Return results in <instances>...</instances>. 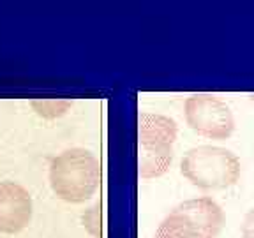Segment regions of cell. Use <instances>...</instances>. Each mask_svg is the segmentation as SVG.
Returning a JSON list of instances; mask_svg holds the SVG:
<instances>
[{"mask_svg": "<svg viewBox=\"0 0 254 238\" xmlns=\"http://www.w3.org/2000/svg\"><path fill=\"white\" fill-rule=\"evenodd\" d=\"M101 183V164L85 148H69L50 164V185L55 196L65 203L79 205L95 194Z\"/></svg>", "mask_w": 254, "mask_h": 238, "instance_id": "1", "label": "cell"}, {"mask_svg": "<svg viewBox=\"0 0 254 238\" xmlns=\"http://www.w3.org/2000/svg\"><path fill=\"white\" fill-rule=\"evenodd\" d=\"M240 159L228 148L201 145L186 152L180 173L194 187L203 190L230 189L240 178Z\"/></svg>", "mask_w": 254, "mask_h": 238, "instance_id": "2", "label": "cell"}, {"mask_svg": "<svg viewBox=\"0 0 254 238\" xmlns=\"http://www.w3.org/2000/svg\"><path fill=\"white\" fill-rule=\"evenodd\" d=\"M179 134V127L173 119L159 113H139V177L159 178L171 166L173 143Z\"/></svg>", "mask_w": 254, "mask_h": 238, "instance_id": "3", "label": "cell"}, {"mask_svg": "<svg viewBox=\"0 0 254 238\" xmlns=\"http://www.w3.org/2000/svg\"><path fill=\"white\" fill-rule=\"evenodd\" d=\"M187 125L208 139H228L235 131V119L230 106L214 94H192L184 104Z\"/></svg>", "mask_w": 254, "mask_h": 238, "instance_id": "4", "label": "cell"}, {"mask_svg": "<svg viewBox=\"0 0 254 238\" xmlns=\"http://www.w3.org/2000/svg\"><path fill=\"white\" fill-rule=\"evenodd\" d=\"M32 196L23 185L11 180L0 182V233L23 231L32 221Z\"/></svg>", "mask_w": 254, "mask_h": 238, "instance_id": "5", "label": "cell"}, {"mask_svg": "<svg viewBox=\"0 0 254 238\" xmlns=\"http://www.w3.org/2000/svg\"><path fill=\"white\" fill-rule=\"evenodd\" d=\"M171 212L186 219L199 238H217L226 222L222 208L210 196L187 199L179 206H175Z\"/></svg>", "mask_w": 254, "mask_h": 238, "instance_id": "6", "label": "cell"}, {"mask_svg": "<svg viewBox=\"0 0 254 238\" xmlns=\"http://www.w3.org/2000/svg\"><path fill=\"white\" fill-rule=\"evenodd\" d=\"M154 238H199L196 231L189 226V222L179 214L170 212L163 222L159 224Z\"/></svg>", "mask_w": 254, "mask_h": 238, "instance_id": "7", "label": "cell"}, {"mask_svg": "<svg viewBox=\"0 0 254 238\" xmlns=\"http://www.w3.org/2000/svg\"><path fill=\"white\" fill-rule=\"evenodd\" d=\"M30 106L41 119L55 120L64 117L71 110L72 99H57V97H52V99H32Z\"/></svg>", "mask_w": 254, "mask_h": 238, "instance_id": "8", "label": "cell"}, {"mask_svg": "<svg viewBox=\"0 0 254 238\" xmlns=\"http://www.w3.org/2000/svg\"><path fill=\"white\" fill-rule=\"evenodd\" d=\"M83 221V228L92 235L94 238L101 237V206L99 203L94 206H90L88 210H85V214L81 215Z\"/></svg>", "mask_w": 254, "mask_h": 238, "instance_id": "9", "label": "cell"}, {"mask_svg": "<svg viewBox=\"0 0 254 238\" xmlns=\"http://www.w3.org/2000/svg\"><path fill=\"white\" fill-rule=\"evenodd\" d=\"M240 233H242V238H254V206L244 217Z\"/></svg>", "mask_w": 254, "mask_h": 238, "instance_id": "10", "label": "cell"}, {"mask_svg": "<svg viewBox=\"0 0 254 238\" xmlns=\"http://www.w3.org/2000/svg\"><path fill=\"white\" fill-rule=\"evenodd\" d=\"M249 97H251V101H253V103H254V94H251Z\"/></svg>", "mask_w": 254, "mask_h": 238, "instance_id": "11", "label": "cell"}]
</instances>
